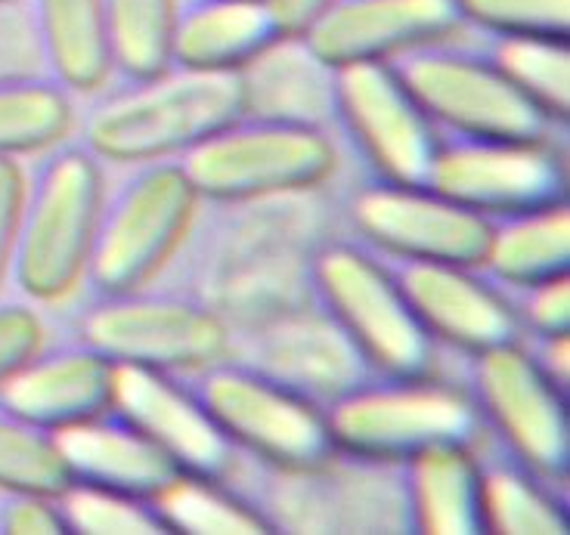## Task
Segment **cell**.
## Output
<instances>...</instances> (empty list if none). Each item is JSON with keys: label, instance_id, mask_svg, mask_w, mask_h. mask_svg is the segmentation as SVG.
Masks as SVG:
<instances>
[{"label": "cell", "instance_id": "4dcf8cb0", "mask_svg": "<svg viewBox=\"0 0 570 535\" xmlns=\"http://www.w3.org/2000/svg\"><path fill=\"white\" fill-rule=\"evenodd\" d=\"M59 505L69 523V533L87 535H168L156 502L134 495L94 489L71 483L59 495Z\"/></svg>", "mask_w": 570, "mask_h": 535}, {"label": "cell", "instance_id": "d6a6232c", "mask_svg": "<svg viewBox=\"0 0 570 535\" xmlns=\"http://www.w3.org/2000/svg\"><path fill=\"white\" fill-rule=\"evenodd\" d=\"M518 300L512 297L521 331L537 340L570 338V276L521 288Z\"/></svg>", "mask_w": 570, "mask_h": 535}, {"label": "cell", "instance_id": "7402d4cb", "mask_svg": "<svg viewBox=\"0 0 570 535\" xmlns=\"http://www.w3.org/2000/svg\"><path fill=\"white\" fill-rule=\"evenodd\" d=\"M31 31L50 78L71 97H97L112 81L102 0H31Z\"/></svg>", "mask_w": 570, "mask_h": 535}, {"label": "cell", "instance_id": "2e32d148", "mask_svg": "<svg viewBox=\"0 0 570 535\" xmlns=\"http://www.w3.org/2000/svg\"><path fill=\"white\" fill-rule=\"evenodd\" d=\"M311 304V310L307 304H295L264 319L255 335H248L245 363L326 409L332 399L382 375L372 371L363 353L356 350L354 340L344 335L335 319L316 300Z\"/></svg>", "mask_w": 570, "mask_h": 535}, {"label": "cell", "instance_id": "277c9868", "mask_svg": "<svg viewBox=\"0 0 570 535\" xmlns=\"http://www.w3.org/2000/svg\"><path fill=\"white\" fill-rule=\"evenodd\" d=\"M199 201L177 158L130 165L102 196L85 285L94 295L149 288L184 248Z\"/></svg>", "mask_w": 570, "mask_h": 535}, {"label": "cell", "instance_id": "1f68e13d", "mask_svg": "<svg viewBox=\"0 0 570 535\" xmlns=\"http://www.w3.org/2000/svg\"><path fill=\"white\" fill-rule=\"evenodd\" d=\"M465 26L493 38L570 41V0H456Z\"/></svg>", "mask_w": 570, "mask_h": 535}, {"label": "cell", "instance_id": "9a60e30c", "mask_svg": "<svg viewBox=\"0 0 570 535\" xmlns=\"http://www.w3.org/2000/svg\"><path fill=\"white\" fill-rule=\"evenodd\" d=\"M410 307L438 344L469 356L524 340L512 297L481 267L443 260H394L391 264Z\"/></svg>", "mask_w": 570, "mask_h": 535}, {"label": "cell", "instance_id": "8d00e7d4", "mask_svg": "<svg viewBox=\"0 0 570 535\" xmlns=\"http://www.w3.org/2000/svg\"><path fill=\"white\" fill-rule=\"evenodd\" d=\"M335 0H267L285 38H301Z\"/></svg>", "mask_w": 570, "mask_h": 535}, {"label": "cell", "instance_id": "f546056e", "mask_svg": "<svg viewBox=\"0 0 570 535\" xmlns=\"http://www.w3.org/2000/svg\"><path fill=\"white\" fill-rule=\"evenodd\" d=\"M71 486L57 434L0 406V493L62 495Z\"/></svg>", "mask_w": 570, "mask_h": 535}, {"label": "cell", "instance_id": "5bb4252c", "mask_svg": "<svg viewBox=\"0 0 570 535\" xmlns=\"http://www.w3.org/2000/svg\"><path fill=\"white\" fill-rule=\"evenodd\" d=\"M115 412L140 427L171 458L184 477L227 483L239 462V449L217 427L184 375L153 368H115Z\"/></svg>", "mask_w": 570, "mask_h": 535}, {"label": "cell", "instance_id": "4316f807", "mask_svg": "<svg viewBox=\"0 0 570 535\" xmlns=\"http://www.w3.org/2000/svg\"><path fill=\"white\" fill-rule=\"evenodd\" d=\"M484 467V511L490 533L512 535H564L568 505L558 498L549 479L514 462H481Z\"/></svg>", "mask_w": 570, "mask_h": 535}, {"label": "cell", "instance_id": "5b68a950", "mask_svg": "<svg viewBox=\"0 0 570 535\" xmlns=\"http://www.w3.org/2000/svg\"><path fill=\"white\" fill-rule=\"evenodd\" d=\"M177 161L199 198L224 205L307 196L338 170L323 127L264 115L236 118Z\"/></svg>", "mask_w": 570, "mask_h": 535}, {"label": "cell", "instance_id": "4fadbf2b", "mask_svg": "<svg viewBox=\"0 0 570 535\" xmlns=\"http://www.w3.org/2000/svg\"><path fill=\"white\" fill-rule=\"evenodd\" d=\"M344 211L356 239L394 260L484 264L490 220L434 192L431 186L372 177L347 196Z\"/></svg>", "mask_w": 570, "mask_h": 535}, {"label": "cell", "instance_id": "ffe728a7", "mask_svg": "<svg viewBox=\"0 0 570 535\" xmlns=\"http://www.w3.org/2000/svg\"><path fill=\"white\" fill-rule=\"evenodd\" d=\"M283 38L267 0H180L171 69L245 71Z\"/></svg>", "mask_w": 570, "mask_h": 535}, {"label": "cell", "instance_id": "d4e9b609", "mask_svg": "<svg viewBox=\"0 0 570 535\" xmlns=\"http://www.w3.org/2000/svg\"><path fill=\"white\" fill-rule=\"evenodd\" d=\"M75 102L50 75H0V158H35L71 137Z\"/></svg>", "mask_w": 570, "mask_h": 535}, {"label": "cell", "instance_id": "8992f818", "mask_svg": "<svg viewBox=\"0 0 570 535\" xmlns=\"http://www.w3.org/2000/svg\"><path fill=\"white\" fill-rule=\"evenodd\" d=\"M328 434L344 455L406 465L446 443L478 446L481 412L469 390L431 378H372L332 399Z\"/></svg>", "mask_w": 570, "mask_h": 535}, {"label": "cell", "instance_id": "6da1fadb", "mask_svg": "<svg viewBox=\"0 0 570 535\" xmlns=\"http://www.w3.org/2000/svg\"><path fill=\"white\" fill-rule=\"evenodd\" d=\"M243 115V71L168 69L94 102L81 121V142L102 165L171 161Z\"/></svg>", "mask_w": 570, "mask_h": 535}, {"label": "cell", "instance_id": "603a6c76", "mask_svg": "<svg viewBox=\"0 0 570 535\" xmlns=\"http://www.w3.org/2000/svg\"><path fill=\"white\" fill-rule=\"evenodd\" d=\"M245 115L320 125L335 118V69L316 57L301 38H283L243 71Z\"/></svg>", "mask_w": 570, "mask_h": 535}, {"label": "cell", "instance_id": "836d02e7", "mask_svg": "<svg viewBox=\"0 0 570 535\" xmlns=\"http://www.w3.org/2000/svg\"><path fill=\"white\" fill-rule=\"evenodd\" d=\"M47 344L41 313L26 300H0V387Z\"/></svg>", "mask_w": 570, "mask_h": 535}, {"label": "cell", "instance_id": "7a4b0ae2", "mask_svg": "<svg viewBox=\"0 0 570 535\" xmlns=\"http://www.w3.org/2000/svg\"><path fill=\"white\" fill-rule=\"evenodd\" d=\"M26 170L10 279L35 304H59L87 279L106 177L85 142H59Z\"/></svg>", "mask_w": 570, "mask_h": 535}, {"label": "cell", "instance_id": "d590c367", "mask_svg": "<svg viewBox=\"0 0 570 535\" xmlns=\"http://www.w3.org/2000/svg\"><path fill=\"white\" fill-rule=\"evenodd\" d=\"M26 198V168L19 158H0V285L10 279L19 232V214Z\"/></svg>", "mask_w": 570, "mask_h": 535}, {"label": "cell", "instance_id": "e0dca14e", "mask_svg": "<svg viewBox=\"0 0 570 535\" xmlns=\"http://www.w3.org/2000/svg\"><path fill=\"white\" fill-rule=\"evenodd\" d=\"M465 29L456 0H335L301 41L332 69L391 62Z\"/></svg>", "mask_w": 570, "mask_h": 535}, {"label": "cell", "instance_id": "ba28073f", "mask_svg": "<svg viewBox=\"0 0 570 535\" xmlns=\"http://www.w3.org/2000/svg\"><path fill=\"white\" fill-rule=\"evenodd\" d=\"M184 378L229 443L273 470H314L338 455L323 406L245 359L227 356Z\"/></svg>", "mask_w": 570, "mask_h": 535}, {"label": "cell", "instance_id": "44dd1931", "mask_svg": "<svg viewBox=\"0 0 570 535\" xmlns=\"http://www.w3.org/2000/svg\"><path fill=\"white\" fill-rule=\"evenodd\" d=\"M413 533H490L484 511V467L474 446L446 443L403 465Z\"/></svg>", "mask_w": 570, "mask_h": 535}, {"label": "cell", "instance_id": "e575fe53", "mask_svg": "<svg viewBox=\"0 0 570 535\" xmlns=\"http://www.w3.org/2000/svg\"><path fill=\"white\" fill-rule=\"evenodd\" d=\"M3 535H71L57 495L0 493Z\"/></svg>", "mask_w": 570, "mask_h": 535}, {"label": "cell", "instance_id": "ac0fdd59", "mask_svg": "<svg viewBox=\"0 0 570 535\" xmlns=\"http://www.w3.org/2000/svg\"><path fill=\"white\" fill-rule=\"evenodd\" d=\"M115 363L85 340H71L31 356L0 387V406L50 434L85 424L115 403Z\"/></svg>", "mask_w": 570, "mask_h": 535}, {"label": "cell", "instance_id": "9c48e42d", "mask_svg": "<svg viewBox=\"0 0 570 535\" xmlns=\"http://www.w3.org/2000/svg\"><path fill=\"white\" fill-rule=\"evenodd\" d=\"M391 66L441 133L530 142L556 133V121L509 81L490 53L438 41L391 59Z\"/></svg>", "mask_w": 570, "mask_h": 535}, {"label": "cell", "instance_id": "52a82bcc", "mask_svg": "<svg viewBox=\"0 0 570 535\" xmlns=\"http://www.w3.org/2000/svg\"><path fill=\"white\" fill-rule=\"evenodd\" d=\"M78 340L109 356L115 366L193 375L236 350L229 323L208 300L158 295L149 288L94 295L75 319Z\"/></svg>", "mask_w": 570, "mask_h": 535}, {"label": "cell", "instance_id": "cb8c5ba5", "mask_svg": "<svg viewBox=\"0 0 570 535\" xmlns=\"http://www.w3.org/2000/svg\"><path fill=\"white\" fill-rule=\"evenodd\" d=\"M481 269L512 291L570 276L568 201L490 220V245Z\"/></svg>", "mask_w": 570, "mask_h": 535}, {"label": "cell", "instance_id": "74e56055", "mask_svg": "<svg viewBox=\"0 0 570 535\" xmlns=\"http://www.w3.org/2000/svg\"><path fill=\"white\" fill-rule=\"evenodd\" d=\"M13 3H19V0H0V10H3V7H13Z\"/></svg>", "mask_w": 570, "mask_h": 535}, {"label": "cell", "instance_id": "8fae6325", "mask_svg": "<svg viewBox=\"0 0 570 535\" xmlns=\"http://www.w3.org/2000/svg\"><path fill=\"white\" fill-rule=\"evenodd\" d=\"M425 186L499 220L568 201V161L556 140L443 137Z\"/></svg>", "mask_w": 570, "mask_h": 535}, {"label": "cell", "instance_id": "f1b7e54d", "mask_svg": "<svg viewBox=\"0 0 570 535\" xmlns=\"http://www.w3.org/2000/svg\"><path fill=\"white\" fill-rule=\"evenodd\" d=\"M490 57L524 97L556 125L570 115V41L558 38H497Z\"/></svg>", "mask_w": 570, "mask_h": 535}, {"label": "cell", "instance_id": "3957f363", "mask_svg": "<svg viewBox=\"0 0 570 535\" xmlns=\"http://www.w3.org/2000/svg\"><path fill=\"white\" fill-rule=\"evenodd\" d=\"M307 288L382 378H431L438 340L425 331L391 264L360 239L320 241Z\"/></svg>", "mask_w": 570, "mask_h": 535}, {"label": "cell", "instance_id": "30bf717a", "mask_svg": "<svg viewBox=\"0 0 570 535\" xmlns=\"http://www.w3.org/2000/svg\"><path fill=\"white\" fill-rule=\"evenodd\" d=\"M471 399L514 462L552 486L570 474L568 387H561L524 340L471 356Z\"/></svg>", "mask_w": 570, "mask_h": 535}, {"label": "cell", "instance_id": "484cf974", "mask_svg": "<svg viewBox=\"0 0 570 535\" xmlns=\"http://www.w3.org/2000/svg\"><path fill=\"white\" fill-rule=\"evenodd\" d=\"M180 0H102L112 71L149 81L171 69Z\"/></svg>", "mask_w": 570, "mask_h": 535}, {"label": "cell", "instance_id": "d6986e66", "mask_svg": "<svg viewBox=\"0 0 570 535\" xmlns=\"http://www.w3.org/2000/svg\"><path fill=\"white\" fill-rule=\"evenodd\" d=\"M71 483L156 502L184 477L177 465L121 412H102L57 434Z\"/></svg>", "mask_w": 570, "mask_h": 535}, {"label": "cell", "instance_id": "83f0119b", "mask_svg": "<svg viewBox=\"0 0 570 535\" xmlns=\"http://www.w3.org/2000/svg\"><path fill=\"white\" fill-rule=\"evenodd\" d=\"M158 514L168 533H273L276 526L257 507V502L229 489L220 479L180 477L171 489L156 498Z\"/></svg>", "mask_w": 570, "mask_h": 535}, {"label": "cell", "instance_id": "7c38bea8", "mask_svg": "<svg viewBox=\"0 0 570 535\" xmlns=\"http://www.w3.org/2000/svg\"><path fill=\"white\" fill-rule=\"evenodd\" d=\"M335 121L344 127L372 177L425 186L443 133L391 62L335 69Z\"/></svg>", "mask_w": 570, "mask_h": 535}]
</instances>
